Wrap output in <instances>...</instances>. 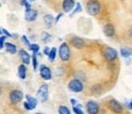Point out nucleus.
I'll use <instances>...</instances> for the list:
<instances>
[{"label":"nucleus","mask_w":132,"mask_h":114,"mask_svg":"<svg viewBox=\"0 0 132 114\" xmlns=\"http://www.w3.org/2000/svg\"><path fill=\"white\" fill-rule=\"evenodd\" d=\"M127 108H128V109H132V101H130V102H128Z\"/></svg>","instance_id":"38"},{"label":"nucleus","mask_w":132,"mask_h":114,"mask_svg":"<svg viewBox=\"0 0 132 114\" xmlns=\"http://www.w3.org/2000/svg\"><path fill=\"white\" fill-rule=\"evenodd\" d=\"M73 112H75L76 114H83V110L80 108V105H75V107H73Z\"/></svg>","instance_id":"30"},{"label":"nucleus","mask_w":132,"mask_h":114,"mask_svg":"<svg viewBox=\"0 0 132 114\" xmlns=\"http://www.w3.org/2000/svg\"><path fill=\"white\" fill-rule=\"evenodd\" d=\"M103 32L106 37H113L114 34H115V27H114V25L113 24L105 25L103 28Z\"/></svg>","instance_id":"14"},{"label":"nucleus","mask_w":132,"mask_h":114,"mask_svg":"<svg viewBox=\"0 0 132 114\" xmlns=\"http://www.w3.org/2000/svg\"><path fill=\"white\" fill-rule=\"evenodd\" d=\"M61 16H62V14H59V15H57V16H56V19H55V24H56L57 21H59V20L61 19Z\"/></svg>","instance_id":"36"},{"label":"nucleus","mask_w":132,"mask_h":114,"mask_svg":"<svg viewBox=\"0 0 132 114\" xmlns=\"http://www.w3.org/2000/svg\"><path fill=\"white\" fill-rule=\"evenodd\" d=\"M70 43L75 48H77V49H82L86 45V42L81 37H72L70 39Z\"/></svg>","instance_id":"11"},{"label":"nucleus","mask_w":132,"mask_h":114,"mask_svg":"<svg viewBox=\"0 0 132 114\" xmlns=\"http://www.w3.org/2000/svg\"><path fill=\"white\" fill-rule=\"evenodd\" d=\"M108 105H109V108L113 110L114 113H121V112L123 110L122 104H121L119 101H116V100H110L108 102Z\"/></svg>","instance_id":"7"},{"label":"nucleus","mask_w":132,"mask_h":114,"mask_svg":"<svg viewBox=\"0 0 132 114\" xmlns=\"http://www.w3.org/2000/svg\"><path fill=\"white\" fill-rule=\"evenodd\" d=\"M40 38H42V41L44 43H49L50 41H52V36L49 33H47V32H42V34H40Z\"/></svg>","instance_id":"21"},{"label":"nucleus","mask_w":132,"mask_h":114,"mask_svg":"<svg viewBox=\"0 0 132 114\" xmlns=\"http://www.w3.org/2000/svg\"><path fill=\"white\" fill-rule=\"evenodd\" d=\"M23 108H24L26 110H32V109H33L32 107H31V104L28 103V101H26V102L23 103Z\"/></svg>","instance_id":"31"},{"label":"nucleus","mask_w":132,"mask_h":114,"mask_svg":"<svg viewBox=\"0 0 132 114\" xmlns=\"http://www.w3.org/2000/svg\"><path fill=\"white\" fill-rule=\"evenodd\" d=\"M38 17V12L37 10H33V9H26L24 11V20L28 21V22H33L36 21Z\"/></svg>","instance_id":"8"},{"label":"nucleus","mask_w":132,"mask_h":114,"mask_svg":"<svg viewBox=\"0 0 132 114\" xmlns=\"http://www.w3.org/2000/svg\"><path fill=\"white\" fill-rule=\"evenodd\" d=\"M75 7V0H64L62 1V11L64 12H70Z\"/></svg>","instance_id":"13"},{"label":"nucleus","mask_w":132,"mask_h":114,"mask_svg":"<svg viewBox=\"0 0 132 114\" xmlns=\"http://www.w3.org/2000/svg\"><path fill=\"white\" fill-rule=\"evenodd\" d=\"M92 92H93L95 96H100V93H102L100 86H93V87H92Z\"/></svg>","instance_id":"24"},{"label":"nucleus","mask_w":132,"mask_h":114,"mask_svg":"<svg viewBox=\"0 0 132 114\" xmlns=\"http://www.w3.org/2000/svg\"><path fill=\"white\" fill-rule=\"evenodd\" d=\"M28 1H34V0H28Z\"/></svg>","instance_id":"39"},{"label":"nucleus","mask_w":132,"mask_h":114,"mask_svg":"<svg viewBox=\"0 0 132 114\" xmlns=\"http://www.w3.org/2000/svg\"><path fill=\"white\" fill-rule=\"evenodd\" d=\"M120 55L122 58H130L132 55V48L123 47L120 49Z\"/></svg>","instance_id":"17"},{"label":"nucleus","mask_w":132,"mask_h":114,"mask_svg":"<svg viewBox=\"0 0 132 114\" xmlns=\"http://www.w3.org/2000/svg\"><path fill=\"white\" fill-rule=\"evenodd\" d=\"M128 36H130V38L132 39V26H131V28L128 29Z\"/></svg>","instance_id":"37"},{"label":"nucleus","mask_w":132,"mask_h":114,"mask_svg":"<svg viewBox=\"0 0 132 114\" xmlns=\"http://www.w3.org/2000/svg\"><path fill=\"white\" fill-rule=\"evenodd\" d=\"M59 113L60 114H70V109L65 107V105H60L59 107Z\"/></svg>","instance_id":"23"},{"label":"nucleus","mask_w":132,"mask_h":114,"mask_svg":"<svg viewBox=\"0 0 132 114\" xmlns=\"http://www.w3.org/2000/svg\"><path fill=\"white\" fill-rule=\"evenodd\" d=\"M28 48L31 49V50H32V52H34V53H38V52H39V45H38V44H31Z\"/></svg>","instance_id":"27"},{"label":"nucleus","mask_w":132,"mask_h":114,"mask_svg":"<svg viewBox=\"0 0 132 114\" xmlns=\"http://www.w3.org/2000/svg\"><path fill=\"white\" fill-rule=\"evenodd\" d=\"M54 22H55V19L53 17L52 15H45L44 16V24H45V26H47L48 28H50Z\"/></svg>","instance_id":"18"},{"label":"nucleus","mask_w":132,"mask_h":114,"mask_svg":"<svg viewBox=\"0 0 132 114\" xmlns=\"http://www.w3.org/2000/svg\"><path fill=\"white\" fill-rule=\"evenodd\" d=\"M56 54H57L56 48H53L52 50H50V53H49V55H48L49 60H50V62H54V60H55V58H56Z\"/></svg>","instance_id":"22"},{"label":"nucleus","mask_w":132,"mask_h":114,"mask_svg":"<svg viewBox=\"0 0 132 114\" xmlns=\"http://www.w3.org/2000/svg\"><path fill=\"white\" fill-rule=\"evenodd\" d=\"M21 5L24 6L26 9H31V4H29L28 0H21Z\"/></svg>","instance_id":"29"},{"label":"nucleus","mask_w":132,"mask_h":114,"mask_svg":"<svg viewBox=\"0 0 132 114\" xmlns=\"http://www.w3.org/2000/svg\"><path fill=\"white\" fill-rule=\"evenodd\" d=\"M103 55L106 62H115L118 58V52L111 47H105L103 49Z\"/></svg>","instance_id":"3"},{"label":"nucleus","mask_w":132,"mask_h":114,"mask_svg":"<svg viewBox=\"0 0 132 114\" xmlns=\"http://www.w3.org/2000/svg\"><path fill=\"white\" fill-rule=\"evenodd\" d=\"M81 11H82V6H81L80 3H77V4H76V9L71 12V17L75 16V14H77V12H81Z\"/></svg>","instance_id":"25"},{"label":"nucleus","mask_w":132,"mask_h":114,"mask_svg":"<svg viewBox=\"0 0 132 114\" xmlns=\"http://www.w3.org/2000/svg\"><path fill=\"white\" fill-rule=\"evenodd\" d=\"M70 48H69V45H67V43H61L60 44V48H59V57H60V59H61L62 62H67L69 59H70Z\"/></svg>","instance_id":"4"},{"label":"nucleus","mask_w":132,"mask_h":114,"mask_svg":"<svg viewBox=\"0 0 132 114\" xmlns=\"http://www.w3.org/2000/svg\"><path fill=\"white\" fill-rule=\"evenodd\" d=\"M26 101H28V103L31 104V107H32L33 109L37 107V104H38V101L39 100H37V98H34V97H32V96H26Z\"/></svg>","instance_id":"19"},{"label":"nucleus","mask_w":132,"mask_h":114,"mask_svg":"<svg viewBox=\"0 0 132 114\" xmlns=\"http://www.w3.org/2000/svg\"><path fill=\"white\" fill-rule=\"evenodd\" d=\"M22 42H23L24 44H26V45H27V47H29V45H31V44H32V43H29L28 38L26 37V36H22Z\"/></svg>","instance_id":"32"},{"label":"nucleus","mask_w":132,"mask_h":114,"mask_svg":"<svg viewBox=\"0 0 132 114\" xmlns=\"http://www.w3.org/2000/svg\"><path fill=\"white\" fill-rule=\"evenodd\" d=\"M70 102H71V104L73 105V107H75V105H78V103H77V101H76V100H73V98H72V100H71Z\"/></svg>","instance_id":"35"},{"label":"nucleus","mask_w":132,"mask_h":114,"mask_svg":"<svg viewBox=\"0 0 132 114\" xmlns=\"http://www.w3.org/2000/svg\"><path fill=\"white\" fill-rule=\"evenodd\" d=\"M19 54H20V58H21V60H22V63L23 64H26V65H28L29 63H31V60H32V55H29L28 54V52H26L24 49H21L19 52Z\"/></svg>","instance_id":"12"},{"label":"nucleus","mask_w":132,"mask_h":114,"mask_svg":"<svg viewBox=\"0 0 132 114\" xmlns=\"http://www.w3.org/2000/svg\"><path fill=\"white\" fill-rule=\"evenodd\" d=\"M37 54H38V53H34V52H33V54H32V66H33V70H34V71H37V70H38Z\"/></svg>","instance_id":"20"},{"label":"nucleus","mask_w":132,"mask_h":114,"mask_svg":"<svg viewBox=\"0 0 132 114\" xmlns=\"http://www.w3.org/2000/svg\"><path fill=\"white\" fill-rule=\"evenodd\" d=\"M75 77H76V79H80V80H82V81L86 80L85 74H83V72H81V71H77V72H76V74H75Z\"/></svg>","instance_id":"26"},{"label":"nucleus","mask_w":132,"mask_h":114,"mask_svg":"<svg viewBox=\"0 0 132 114\" xmlns=\"http://www.w3.org/2000/svg\"><path fill=\"white\" fill-rule=\"evenodd\" d=\"M48 92H49L48 85H42L37 91V98L40 101V102H43V103L47 102L48 101Z\"/></svg>","instance_id":"6"},{"label":"nucleus","mask_w":132,"mask_h":114,"mask_svg":"<svg viewBox=\"0 0 132 114\" xmlns=\"http://www.w3.org/2000/svg\"><path fill=\"white\" fill-rule=\"evenodd\" d=\"M9 98L12 104H17V103H20L22 101L23 93H22V91H20V90H12L9 93Z\"/></svg>","instance_id":"5"},{"label":"nucleus","mask_w":132,"mask_h":114,"mask_svg":"<svg viewBox=\"0 0 132 114\" xmlns=\"http://www.w3.org/2000/svg\"><path fill=\"white\" fill-rule=\"evenodd\" d=\"M40 77L45 81L50 80V79L53 77L52 70H50L48 66H45V65H42V66H40Z\"/></svg>","instance_id":"10"},{"label":"nucleus","mask_w":132,"mask_h":114,"mask_svg":"<svg viewBox=\"0 0 132 114\" xmlns=\"http://www.w3.org/2000/svg\"><path fill=\"white\" fill-rule=\"evenodd\" d=\"M1 34H4V36H6V37H12V34H10L9 31H6L5 28H1Z\"/></svg>","instance_id":"33"},{"label":"nucleus","mask_w":132,"mask_h":114,"mask_svg":"<svg viewBox=\"0 0 132 114\" xmlns=\"http://www.w3.org/2000/svg\"><path fill=\"white\" fill-rule=\"evenodd\" d=\"M86 109L89 114H97L99 112V104L94 101H88L86 104Z\"/></svg>","instance_id":"9"},{"label":"nucleus","mask_w":132,"mask_h":114,"mask_svg":"<svg viewBox=\"0 0 132 114\" xmlns=\"http://www.w3.org/2000/svg\"><path fill=\"white\" fill-rule=\"evenodd\" d=\"M5 38H7V37L4 36V34H1V37H0V48H1V49L5 48Z\"/></svg>","instance_id":"28"},{"label":"nucleus","mask_w":132,"mask_h":114,"mask_svg":"<svg viewBox=\"0 0 132 114\" xmlns=\"http://www.w3.org/2000/svg\"><path fill=\"white\" fill-rule=\"evenodd\" d=\"M67 87H69V90H70L71 92L78 93V92H82V91H83V87H85V86H83V81H82V80L73 77V79L69 82Z\"/></svg>","instance_id":"2"},{"label":"nucleus","mask_w":132,"mask_h":114,"mask_svg":"<svg viewBox=\"0 0 132 114\" xmlns=\"http://www.w3.org/2000/svg\"><path fill=\"white\" fill-rule=\"evenodd\" d=\"M50 50H52V49H49L48 47H45V48H44V52H43V53H44L45 55H49V53H50Z\"/></svg>","instance_id":"34"},{"label":"nucleus","mask_w":132,"mask_h":114,"mask_svg":"<svg viewBox=\"0 0 132 114\" xmlns=\"http://www.w3.org/2000/svg\"><path fill=\"white\" fill-rule=\"evenodd\" d=\"M17 74H19V77L21 80H24L26 79V76H27V67H26V64H21L17 69Z\"/></svg>","instance_id":"15"},{"label":"nucleus","mask_w":132,"mask_h":114,"mask_svg":"<svg viewBox=\"0 0 132 114\" xmlns=\"http://www.w3.org/2000/svg\"><path fill=\"white\" fill-rule=\"evenodd\" d=\"M86 10L90 16H97L102 10V4L99 3L98 0H89L86 4Z\"/></svg>","instance_id":"1"},{"label":"nucleus","mask_w":132,"mask_h":114,"mask_svg":"<svg viewBox=\"0 0 132 114\" xmlns=\"http://www.w3.org/2000/svg\"><path fill=\"white\" fill-rule=\"evenodd\" d=\"M5 49H6V53H9V54H16V52H17L16 45L14 43H9V42L5 43Z\"/></svg>","instance_id":"16"}]
</instances>
